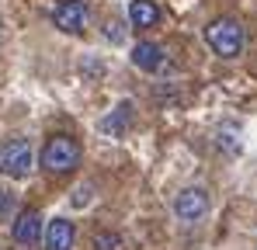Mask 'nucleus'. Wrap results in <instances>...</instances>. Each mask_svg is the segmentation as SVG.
Returning a JSON list of instances; mask_svg holds the SVG:
<instances>
[{"label": "nucleus", "mask_w": 257, "mask_h": 250, "mask_svg": "<svg viewBox=\"0 0 257 250\" xmlns=\"http://www.w3.org/2000/svg\"><path fill=\"white\" fill-rule=\"evenodd\" d=\"M90 202V188H77L73 191V205H87Z\"/></svg>", "instance_id": "obj_13"}, {"label": "nucleus", "mask_w": 257, "mask_h": 250, "mask_svg": "<svg viewBox=\"0 0 257 250\" xmlns=\"http://www.w3.org/2000/svg\"><path fill=\"white\" fill-rule=\"evenodd\" d=\"M160 21V7L153 0H132L128 4V25L132 28H153Z\"/></svg>", "instance_id": "obj_9"}, {"label": "nucleus", "mask_w": 257, "mask_h": 250, "mask_svg": "<svg viewBox=\"0 0 257 250\" xmlns=\"http://www.w3.org/2000/svg\"><path fill=\"white\" fill-rule=\"evenodd\" d=\"M87 18H90V11H87L84 0H63L52 11V25L59 32H66V35H80L87 28Z\"/></svg>", "instance_id": "obj_6"}, {"label": "nucleus", "mask_w": 257, "mask_h": 250, "mask_svg": "<svg viewBox=\"0 0 257 250\" xmlns=\"http://www.w3.org/2000/svg\"><path fill=\"white\" fill-rule=\"evenodd\" d=\"M32 164H35V150L28 139H7L0 143V174L11 177V181H21L32 174Z\"/></svg>", "instance_id": "obj_3"}, {"label": "nucleus", "mask_w": 257, "mask_h": 250, "mask_svg": "<svg viewBox=\"0 0 257 250\" xmlns=\"http://www.w3.org/2000/svg\"><path fill=\"white\" fill-rule=\"evenodd\" d=\"M205 42L215 56L222 59H236L243 52V25L236 18H215L205 25Z\"/></svg>", "instance_id": "obj_2"}, {"label": "nucleus", "mask_w": 257, "mask_h": 250, "mask_svg": "<svg viewBox=\"0 0 257 250\" xmlns=\"http://www.w3.org/2000/svg\"><path fill=\"white\" fill-rule=\"evenodd\" d=\"M11 198H14V191H0V215L11 212Z\"/></svg>", "instance_id": "obj_14"}, {"label": "nucleus", "mask_w": 257, "mask_h": 250, "mask_svg": "<svg viewBox=\"0 0 257 250\" xmlns=\"http://www.w3.org/2000/svg\"><path fill=\"white\" fill-rule=\"evenodd\" d=\"M90 247L94 250H125V240H122V233H115V229H97L94 240H90Z\"/></svg>", "instance_id": "obj_11"}, {"label": "nucleus", "mask_w": 257, "mask_h": 250, "mask_svg": "<svg viewBox=\"0 0 257 250\" xmlns=\"http://www.w3.org/2000/svg\"><path fill=\"white\" fill-rule=\"evenodd\" d=\"M104 39L111 42V45H118V42L125 39V28H122L118 21H108V25H104Z\"/></svg>", "instance_id": "obj_12"}, {"label": "nucleus", "mask_w": 257, "mask_h": 250, "mask_svg": "<svg viewBox=\"0 0 257 250\" xmlns=\"http://www.w3.org/2000/svg\"><path fill=\"white\" fill-rule=\"evenodd\" d=\"M128 125H132V101H122L108 118H101V132H108V136H125Z\"/></svg>", "instance_id": "obj_10"}, {"label": "nucleus", "mask_w": 257, "mask_h": 250, "mask_svg": "<svg viewBox=\"0 0 257 250\" xmlns=\"http://www.w3.org/2000/svg\"><path fill=\"white\" fill-rule=\"evenodd\" d=\"M80 160H84V150H80V143H77L73 136H49L42 153H39L42 170L45 174H56V177L73 174V170L80 167Z\"/></svg>", "instance_id": "obj_1"}, {"label": "nucleus", "mask_w": 257, "mask_h": 250, "mask_svg": "<svg viewBox=\"0 0 257 250\" xmlns=\"http://www.w3.org/2000/svg\"><path fill=\"white\" fill-rule=\"evenodd\" d=\"M209 208H212V198H209L205 188H181V191L174 195V215H177L184 226L202 222V219L209 215Z\"/></svg>", "instance_id": "obj_5"}, {"label": "nucleus", "mask_w": 257, "mask_h": 250, "mask_svg": "<svg viewBox=\"0 0 257 250\" xmlns=\"http://www.w3.org/2000/svg\"><path fill=\"white\" fill-rule=\"evenodd\" d=\"M128 59H132V66L143 70V73H160V70L167 66V52H164V45H157V42H136Z\"/></svg>", "instance_id": "obj_7"}, {"label": "nucleus", "mask_w": 257, "mask_h": 250, "mask_svg": "<svg viewBox=\"0 0 257 250\" xmlns=\"http://www.w3.org/2000/svg\"><path fill=\"white\" fill-rule=\"evenodd\" d=\"M42 233H45V219L39 208H21L11 222V240L18 250H35L42 243Z\"/></svg>", "instance_id": "obj_4"}, {"label": "nucleus", "mask_w": 257, "mask_h": 250, "mask_svg": "<svg viewBox=\"0 0 257 250\" xmlns=\"http://www.w3.org/2000/svg\"><path fill=\"white\" fill-rule=\"evenodd\" d=\"M77 243V229L70 219H52L45 222V233H42V247L45 250H73Z\"/></svg>", "instance_id": "obj_8"}]
</instances>
